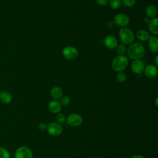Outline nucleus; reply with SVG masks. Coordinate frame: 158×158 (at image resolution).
<instances>
[{"label": "nucleus", "mask_w": 158, "mask_h": 158, "mask_svg": "<svg viewBox=\"0 0 158 158\" xmlns=\"http://www.w3.org/2000/svg\"><path fill=\"white\" fill-rule=\"evenodd\" d=\"M136 36L137 39H138L140 41H144L149 40L150 38V34L145 30H139L137 31L136 33Z\"/></svg>", "instance_id": "a211bd4d"}, {"label": "nucleus", "mask_w": 158, "mask_h": 158, "mask_svg": "<svg viewBox=\"0 0 158 158\" xmlns=\"http://www.w3.org/2000/svg\"><path fill=\"white\" fill-rule=\"evenodd\" d=\"M107 26L108 28H112L114 26V23L113 21H109L107 23Z\"/></svg>", "instance_id": "cd10ccee"}, {"label": "nucleus", "mask_w": 158, "mask_h": 158, "mask_svg": "<svg viewBox=\"0 0 158 158\" xmlns=\"http://www.w3.org/2000/svg\"><path fill=\"white\" fill-rule=\"evenodd\" d=\"M56 118L57 123L59 124L64 123L66 121L65 115L63 113H61V112H59L56 114Z\"/></svg>", "instance_id": "412c9836"}, {"label": "nucleus", "mask_w": 158, "mask_h": 158, "mask_svg": "<svg viewBox=\"0 0 158 158\" xmlns=\"http://www.w3.org/2000/svg\"><path fill=\"white\" fill-rule=\"evenodd\" d=\"M83 122L82 117L78 114L72 113L70 114L66 118V123L70 127H78Z\"/></svg>", "instance_id": "423d86ee"}, {"label": "nucleus", "mask_w": 158, "mask_h": 158, "mask_svg": "<svg viewBox=\"0 0 158 158\" xmlns=\"http://www.w3.org/2000/svg\"><path fill=\"white\" fill-rule=\"evenodd\" d=\"M116 51L118 55H123L126 51V46L123 44H118L116 47Z\"/></svg>", "instance_id": "5701e85b"}, {"label": "nucleus", "mask_w": 158, "mask_h": 158, "mask_svg": "<svg viewBox=\"0 0 158 158\" xmlns=\"http://www.w3.org/2000/svg\"><path fill=\"white\" fill-rule=\"evenodd\" d=\"M14 156L15 158H33V152L28 147L22 146L16 149Z\"/></svg>", "instance_id": "20e7f679"}, {"label": "nucleus", "mask_w": 158, "mask_h": 158, "mask_svg": "<svg viewBox=\"0 0 158 158\" xmlns=\"http://www.w3.org/2000/svg\"><path fill=\"white\" fill-rule=\"evenodd\" d=\"M143 20H144V22L146 23H149V21H150V19H149V18H148V17H145L144 19H143Z\"/></svg>", "instance_id": "c756f323"}, {"label": "nucleus", "mask_w": 158, "mask_h": 158, "mask_svg": "<svg viewBox=\"0 0 158 158\" xmlns=\"http://www.w3.org/2000/svg\"><path fill=\"white\" fill-rule=\"evenodd\" d=\"M121 2L123 4L124 6L131 7L135 4L136 0H121Z\"/></svg>", "instance_id": "393cba45"}, {"label": "nucleus", "mask_w": 158, "mask_h": 158, "mask_svg": "<svg viewBox=\"0 0 158 158\" xmlns=\"http://www.w3.org/2000/svg\"><path fill=\"white\" fill-rule=\"evenodd\" d=\"M71 99L70 98L67 96H62L60 98V103L61 104V106H68L70 103Z\"/></svg>", "instance_id": "b1692460"}, {"label": "nucleus", "mask_w": 158, "mask_h": 158, "mask_svg": "<svg viewBox=\"0 0 158 158\" xmlns=\"http://www.w3.org/2000/svg\"><path fill=\"white\" fill-rule=\"evenodd\" d=\"M128 59L124 55H118L115 57L111 64L112 69L115 72H122L128 64Z\"/></svg>", "instance_id": "f03ea898"}, {"label": "nucleus", "mask_w": 158, "mask_h": 158, "mask_svg": "<svg viewBox=\"0 0 158 158\" xmlns=\"http://www.w3.org/2000/svg\"><path fill=\"white\" fill-rule=\"evenodd\" d=\"M62 106L57 100H52L48 103V109L50 112L52 114H57L60 112Z\"/></svg>", "instance_id": "f8f14e48"}, {"label": "nucleus", "mask_w": 158, "mask_h": 158, "mask_svg": "<svg viewBox=\"0 0 158 158\" xmlns=\"http://www.w3.org/2000/svg\"><path fill=\"white\" fill-rule=\"evenodd\" d=\"M121 41L123 44H132L135 40V35L132 30L127 27H122L118 32Z\"/></svg>", "instance_id": "7ed1b4c3"}, {"label": "nucleus", "mask_w": 158, "mask_h": 158, "mask_svg": "<svg viewBox=\"0 0 158 158\" xmlns=\"http://www.w3.org/2000/svg\"><path fill=\"white\" fill-rule=\"evenodd\" d=\"M104 44L107 48L109 49H114L117 46L118 41L115 36L112 35H108L106 36L104 40Z\"/></svg>", "instance_id": "1a4fd4ad"}, {"label": "nucleus", "mask_w": 158, "mask_h": 158, "mask_svg": "<svg viewBox=\"0 0 158 158\" xmlns=\"http://www.w3.org/2000/svg\"><path fill=\"white\" fill-rule=\"evenodd\" d=\"M127 56L133 60L140 59L144 56L145 48L139 43H132L127 49Z\"/></svg>", "instance_id": "f257e3e1"}, {"label": "nucleus", "mask_w": 158, "mask_h": 158, "mask_svg": "<svg viewBox=\"0 0 158 158\" xmlns=\"http://www.w3.org/2000/svg\"><path fill=\"white\" fill-rule=\"evenodd\" d=\"M131 158H144V157H143V156L141 155H135L132 156Z\"/></svg>", "instance_id": "c85d7f7f"}, {"label": "nucleus", "mask_w": 158, "mask_h": 158, "mask_svg": "<svg viewBox=\"0 0 158 158\" xmlns=\"http://www.w3.org/2000/svg\"><path fill=\"white\" fill-rule=\"evenodd\" d=\"M144 72L146 77L150 78H153L157 76V68L156 65L149 64L144 67Z\"/></svg>", "instance_id": "9b49d317"}, {"label": "nucleus", "mask_w": 158, "mask_h": 158, "mask_svg": "<svg viewBox=\"0 0 158 158\" xmlns=\"http://www.w3.org/2000/svg\"><path fill=\"white\" fill-rule=\"evenodd\" d=\"M62 54L64 58L68 60H73L78 57V51L73 46H66L62 49Z\"/></svg>", "instance_id": "39448f33"}, {"label": "nucleus", "mask_w": 158, "mask_h": 158, "mask_svg": "<svg viewBox=\"0 0 158 158\" xmlns=\"http://www.w3.org/2000/svg\"><path fill=\"white\" fill-rule=\"evenodd\" d=\"M50 94L54 99L57 100L60 99V98L63 96V91L61 88L59 86H54L51 89Z\"/></svg>", "instance_id": "2eb2a0df"}, {"label": "nucleus", "mask_w": 158, "mask_h": 158, "mask_svg": "<svg viewBox=\"0 0 158 158\" xmlns=\"http://www.w3.org/2000/svg\"><path fill=\"white\" fill-rule=\"evenodd\" d=\"M158 19L155 17L150 20L148 23V28L149 31L153 35H157L158 34Z\"/></svg>", "instance_id": "4468645a"}, {"label": "nucleus", "mask_w": 158, "mask_h": 158, "mask_svg": "<svg viewBox=\"0 0 158 158\" xmlns=\"http://www.w3.org/2000/svg\"><path fill=\"white\" fill-rule=\"evenodd\" d=\"M46 130L49 135L54 136L60 135L63 131L62 127L57 122H51L47 125Z\"/></svg>", "instance_id": "0eeeda50"}, {"label": "nucleus", "mask_w": 158, "mask_h": 158, "mask_svg": "<svg viewBox=\"0 0 158 158\" xmlns=\"http://www.w3.org/2000/svg\"><path fill=\"white\" fill-rule=\"evenodd\" d=\"M156 106H157V98H156Z\"/></svg>", "instance_id": "2f4dec72"}, {"label": "nucleus", "mask_w": 158, "mask_h": 158, "mask_svg": "<svg viewBox=\"0 0 158 158\" xmlns=\"http://www.w3.org/2000/svg\"><path fill=\"white\" fill-rule=\"evenodd\" d=\"M91 158H98V157H91Z\"/></svg>", "instance_id": "473e14b6"}, {"label": "nucleus", "mask_w": 158, "mask_h": 158, "mask_svg": "<svg viewBox=\"0 0 158 158\" xmlns=\"http://www.w3.org/2000/svg\"><path fill=\"white\" fill-rule=\"evenodd\" d=\"M121 0H110L109 6L112 9H117L121 6Z\"/></svg>", "instance_id": "6ab92c4d"}, {"label": "nucleus", "mask_w": 158, "mask_h": 158, "mask_svg": "<svg viewBox=\"0 0 158 158\" xmlns=\"http://www.w3.org/2000/svg\"><path fill=\"white\" fill-rule=\"evenodd\" d=\"M145 13L146 17L149 19H154L157 14V8L154 5H149L146 7Z\"/></svg>", "instance_id": "f3484780"}, {"label": "nucleus", "mask_w": 158, "mask_h": 158, "mask_svg": "<svg viewBox=\"0 0 158 158\" xmlns=\"http://www.w3.org/2000/svg\"><path fill=\"white\" fill-rule=\"evenodd\" d=\"M114 24L118 27H125L130 23V19L128 15L124 14H117L114 17Z\"/></svg>", "instance_id": "6e6552de"}, {"label": "nucleus", "mask_w": 158, "mask_h": 158, "mask_svg": "<svg viewBox=\"0 0 158 158\" xmlns=\"http://www.w3.org/2000/svg\"><path fill=\"white\" fill-rule=\"evenodd\" d=\"M12 99V96L11 94L7 91H2L0 93V101L5 104H9Z\"/></svg>", "instance_id": "dca6fc26"}, {"label": "nucleus", "mask_w": 158, "mask_h": 158, "mask_svg": "<svg viewBox=\"0 0 158 158\" xmlns=\"http://www.w3.org/2000/svg\"><path fill=\"white\" fill-rule=\"evenodd\" d=\"M157 59H158V56L157 55L156 56V58H155V63H156V66L157 67L158 65V60H157Z\"/></svg>", "instance_id": "7c9ffc66"}, {"label": "nucleus", "mask_w": 158, "mask_h": 158, "mask_svg": "<svg viewBox=\"0 0 158 158\" xmlns=\"http://www.w3.org/2000/svg\"><path fill=\"white\" fill-rule=\"evenodd\" d=\"M38 128H39L40 130H41V131H44V130H46V128H47V125H46V123H40L38 124Z\"/></svg>", "instance_id": "a878e982"}, {"label": "nucleus", "mask_w": 158, "mask_h": 158, "mask_svg": "<svg viewBox=\"0 0 158 158\" xmlns=\"http://www.w3.org/2000/svg\"><path fill=\"white\" fill-rule=\"evenodd\" d=\"M96 2L98 3V4H99V6H104L107 4L109 0H96Z\"/></svg>", "instance_id": "bb28decb"}, {"label": "nucleus", "mask_w": 158, "mask_h": 158, "mask_svg": "<svg viewBox=\"0 0 158 158\" xmlns=\"http://www.w3.org/2000/svg\"><path fill=\"white\" fill-rule=\"evenodd\" d=\"M144 63L140 59L134 60L131 64V69L132 71L137 74L141 73L144 69Z\"/></svg>", "instance_id": "9d476101"}, {"label": "nucleus", "mask_w": 158, "mask_h": 158, "mask_svg": "<svg viewBox=\"0 0 158 158\" xmlns=\"http://www.w3.org/2000/svg\"><path fill=\"white\" fill-rule=\"evenodd\" d=\"M0 158H10L9 151L4 147L0 146Z\"/></svg>", "instance_id": "aec40b11"}, {"label": "nucleus", "mask_w": 158, "mask_h": 158, "mask_svg": "<svg viewBox=\"0 0 158 158\" xmlns=\"http://www.w3.org/2000/svg\"><path fill=\"white\" fill-rule=\"evenodd\" d=\"M148 47L152 52L157 53L158 51V38L157 36H150L148 40Z\"/></svg>", "instance_id": "ddd939ff"}, {"label": "nucleus", "mask_w": 158, "mask_h": 158, "mask_svg": "<svg viewBox=\"0 0 158 158\" xmlns=\"http://www.w3.org/2000/svg\"><path fill=\"white\" fill-rule=\"evenodd\" d=\"M127 76L125 72H118L117 75V80L120 83L125 82L127 80Z\"/></svg>", "instance_id": "4be33fe9"}]
</instances>
